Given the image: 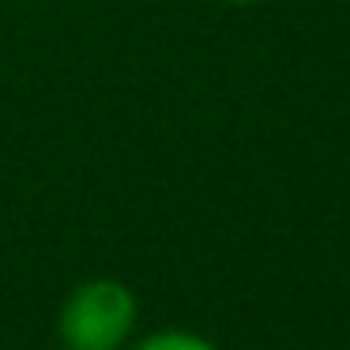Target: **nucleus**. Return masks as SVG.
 <instances>
[{
  "mask_svg": "<svg viewBox=\"0 0 350 350\" xmlns=\"http://www.w3.org/2000/svg\"><path fill=\"white\" fill-rule=\"evenodd\" d=\"M139 305L124 282L87 279L61 301L57 339L61 350H124L132 342Z\"/></svg>",
  "mask_w": 350,
  "mask_h": 350,
  "instance_id": "obj_1",
  "label": "nucleus"
},
{
  "mask_svg": "<svg viewBox=\"0 0 350 350\" xmlns=\"http://www.w3.org/2000/svg\"><path fill=\"white\" fill-rule=\"evenodd\" d=\"M124 350H219V347L204 335L189 332V327H159V332L129 342Z\"/></svg>",
  "mask_w": 350,
  "mask_h": 350,
  "instance_id": "obj_2",
  "label": "nucleus"
},
{
  "mask_svg": "<svg viewBox=\"0 0 350 350\" xmlns=\"http://www.w3.org/2000/svg\"><path fill=\"white\" fill-rule=\"evenodd\" d=\"M230 4H260V0H230Z\"/></svg>",
  "mask_w": 350,
  "mask_h": 350,
  "instance_id": "obj_3",
  "label": "nucleus"
}]
</instances>
